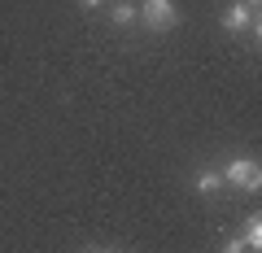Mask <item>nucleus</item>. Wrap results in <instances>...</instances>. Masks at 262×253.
<instances>
[{
	"mask_svg": "<svg viewBox=\"0 0 262 253\" xmlns=\"http://www.w3.org/2000/svg\"><path fill=\"white\" fill-rule=\"evenodd\" d=\"M223 179L232 188H241V192H258V188H262V170H258L253 157H232L227 170H223Z\"/></svg>",
	"mask_w": 262,
	"mask_h": 253,
	"instance_id": "nucleus-1",
	"label": "nucleus"
},
{
	"mask_svg": "<svg viewBox=\"0 0 262 253\" xmlns=\"http://www.w3.org/2000/svg\"><path fill=\"white\" fill-rule=\"evenodd\" d=\"M140 18L149 22L153 31H170L179 22V9H175V0H144V5H140Z\"/></svg>",
	"mask_w": 262,
	"mask_h": 253,
	"instance_id": "nucleus-2",
	"label": "nucleus"
},
{
	"mask_svg": "<svg viewBox=\"0 0 262 253\" xmlns=\"http://www.w3.org/2000/svg\"><path fill=\"white\" fill-rule=\"evenodd\" d=\"M223 27H227V31H236V35H241V31H253V35H258V22H253V9L245 5V0H241V5H232V9L223 13Z\"/></svg>",
	"mask_w": 262,
	"mask_h": 253,
	"instance_id": "nucleus-3",
	"label": "nucleus"
},
{
	"mask_svg": "<svg viewBox=\"0 0 262 253\" xmlns=\"http://www.w3.org/2000/svg\"><path fill=\"white\" fill-rule=\"evenodd\" d=\"M241 240H245V249H249V253H258V249H262V218H258V214H253L249 223H245Z\"/></svg>",
	"mask_w": 262,
	"mask_h": 253,
	"instance_id": "nucleus-4",
	"label": "nucleus"
},
{
	"mask_svg": "<svg viewBox=\"0 0 262 253\" xmlns=\"http://www.w3.org/2000/svg\"><path fill=\"white\" fill-rule=\"evenodd\" d=\"M136 5H127V0H122V5H114V22H118V27H131V22H136Z\"/></svg>",
	"mask_w": 262,
	"mask_h": 253,
	"instance_id": "nucleus-5",
	"label": "nucleus"
},
{
	"mask_svg": "<svg viewBox=\"0 0 262 253\" xmlns=\"http://www.w3.org/2000/svg\"><path fill=\"white\" fill-rule=\"evenodd\" d=\"M219 183H223V175H214V170H201L196 175V188L201 192H219Z\"/></svg>",
	"mask_w": 262,
	"mask_h": 253,
	"instance_id": "nucleus-6",
	"label": "nucleus"
},
{
	"mask_svg": "<svg viewBox=\"0 0 262 253\" xmlns=\"http://www.w3.org/2000/svg\"><path fill=\"white\" fill-rule=\"evenodd\" d=\"M223 253H249V249H245L241 236H232V240H223Z\"/></svg>",
	"mask_w": 262,
	"mask_h": 253,
	"instance_id": "nucleus-7",
	"label": "nucleus"
},
{
	"mask_svg": "<svg viewBox=\"0 0 262 253\" xmlns=\"http://www.w3.org/2000/svg\"><path fill=\"white\" fill-rule=\"evenodd\" d=\"M245 5H249V9H258V0H245Z\"/></svg>",
	"mask_w": 262,
	"mask_h": 253,
	"instance_id": "nucleus-8",
	"label": "nucleus"
},
{
	"mask_svg": "<svg viewBox=\"0 0 262 253\" xmlns=\"http://www.w3.org/2000/svg\"><path fill=\"white\" fill-rule=\"evenodd\" d=\"M83 5H101V0H83Z\"/></svg>",
	"mask_w": 262,
	"mask_h": 253,
	"instance_id": "nucleus-9",
	"label": "nucleus"
}]
</instances>
